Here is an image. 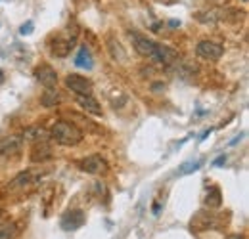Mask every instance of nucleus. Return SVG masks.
<instances>
[{
    "label": "nucleus",
    "mask_w": 249,
    "mask_h": 239,
    "mask_svg": "<svg viewBox=\"0 0 249 239\" xmlns=\"http://www.w3.org/2000/svg\"><path fill=\"white\" fill-rule=\"evenodd\" d=\"M75 65L77 67H81V69H92V54H90V50L87 48V46H81L79 48V52H77V56H75Z\"/></svg>",
    "instance_id": "obj_13"
},
{
    "label": "nucleus",
    "mask_w": 249,
    "mask_h": 239,
    "mask_svg": "<svg viewBox=\"0 0 249 239\" xmlns=\"http://www.w3.org/2000/svg\"><path fill=\"white\" fill-rule=\"evenodd\" d=\"M35 79L44 86V88H54L58 85V73L50 65H40L35 69Z\"/></svg>",
    "instance_id": "obj_8"
},
{
    "label": "nucleus",
    "mask_w": 249,
    "mask_h": 239,
    "mask_svg": "<svg viewBox=\"0 0 249 239\" xmlns=\"http://www.w3.org/2000/svg\"><path fill=\"white\" fill-rule=\"evenodd\" d=\"M77 167L83 171V172H87V174H102V172H106V169H107V163L100 157V155H89V157H85V159H81L79 163H77Z\"/></svg>",
    "instance_id": "obj_5"
},
{
    "label": "nucleus",
    "mask_w": 249,
    "mask_h": 239,
    "mask_svg": "<svg viewBox=\"0 0 249 239\" xmlns=\"http://www.w3.org/2000/svg\"><path fill=\"white\" fill-rule=\"evenodd\" d=\"M0 216H2V209H0Z\"/></svg>",
    "instance_id": "obj_24"
},
{
    "label": "nucleus",
    "mask_w": 249,
    "mask_h": 239,
    "mask_svg": "<svg viewBox=\"0 0 249 239\" xmlns=\"http://www.w3.org/2000/svg\"><path fill=\"white\" fill-rule=\"evenodd\" d=\"M196 54L203 60H218L224 54V48H222V44H218L215 40H201L196 46Z\"/></svg>",
    "instance_id": "obj_6"
},
{
    "label": "nucleus",
    "mask_w": 249,
    "mask_h": 239,
    "mask_svg": "<svg viewBox=\"0 0 249 239\" xmlns=\"http://www.w3.org/2000/svg\"><path fill=\"white\" fill-rule=\"evenodd\" d=\"M40 103H42V107H56V105L60 103V94H58V90L46 88V92L40 96Z\"/></svg>",
    "instance_id": "obj_16"
},
{
    "label": "nucleus",
    "mask_w": 249,
    "mask_h": 239,
    "mask_svg": "<svg viewBox=\"0 0 249 239\" xmlns=\"http://www.w3.org/2000/svg\"><path fill=\"white\" fill-rule=\"evenodd\" d=\"M226 239H244V236H240V234H234V236H228Z\"/></svg>",
    "instance_id": "obj_23"
},
{
    "label": "nucleus",
    "mask_w": 249,
    "mask_h": 239,
    "mask_svg": "<svg viewBox=\"0 0 249 239\" xmlns=\"http://www.w3.org/2000/svg\"><path fill=\"white\" fill-rule=\"evenodd\" d=\"M23 138L29 140V142L38 144V142H46V140L50 138V134H48L44 128H40V126H33V128H27V130L23 132Z\"/></svg>",
    "instance_id": "obj_14"
},
{
    "label": "nucleus",
    "mask_w": 249,
    "mask_h": 239,
    "mask_svg": "<svg viewBox=\"0 0 249 239\" xmlns=\"http://www.w3.org/2000/svg\"><path fill=\"white\" fill-rule=\"evenodd\" d=\"M52 157H54L52 148H50L46 142H38V144H35V148L31 150L33 163H44V161H50Z\"/></svg>",
    "instance_id": "obj_11"
},
{
    "label": "nucleus",
    "mask_w": 249,
    "mask_h": 239,
    "mask_svg": "<svg viewBox=\"0 0 249 239\" xmlns=\"http://www.w3.org/2000/svg\"><path fill=\"white\" fill-rule=\"evenodd\" d=\"M75 44V36H69V38H63V36H56L54 42H52V54L58 56V58H65L71 48Z\"/></svg>",
    "instance_id": "obj_10"
},
{
    "label": "nucleus",
    "mask_w": 249,
    "mask_h": 239,
    "mask_svg": "<svg viewBox=\"0 0 249 239\" xmlns=\"http://www.w3.org/2000/svg\"><path fill=\"white\" fill-rule=\"evenodd\" d=\"M199 167H201V161H192V163H184L177 174H178V176H182V174H190V172L197 171Z\"/></svg>",
    "instance_id": "obj_20"
},
{
    "label": "nucleus",
    "mask_w": 249,
    "mask_h": 239,
    "mask_svg": "<svg viewBox=\"0 0 249 239\" xmlns=\"http://www.w3.org/2000/svg\"><path fill=\"white\" fill-rule=\"evenodd\" d=\"M220 226L217 214L209 212V210H197L192 220H190V228L192 232H209V230H217Z\"/></svg>",
    "instance_id": "obj_3"
},
{
    "label": "nucleus",
    "mask_w": 249,
    "mask_h": 239,
    "mask_svg": "<svg viewBox=\"0 0 249 239\" xmlns=\"http://www.w3.org/2000/svg\"><path fill=\"white\" fill-rule=\"evenodd\" d=\"M130 38H132L134 50L142 58L150 60L152 63H156V65H161V44H157V42L146 38V36H142V34H136V33H132Z\"/></svg>",
    "instance_id": "obj_2"
},
{
    "label": "nucleus",
    "mask_w": 249,
    "mask_h": 239,
    "mask_svg": "<svg viewBox=\"0 0 249 239\" xmlns=\"http://www.w3.org/2000/svg\"><path fill=\"white\" fill-rule=\"evenodd\" d=\"M244 2H248V0H244Z\"/></svg>",
    "instance_id": "obj_25"
},
{
    "label": "nucleus",
    "mask_w": 249,
    "mask_h": 239,
    "mask_svg": "<svg viewBox=\"0 0 249 239\" xmlns=\"http://www.w3.org/2000/svg\"><path fill=\"white\" fill-rule=\"evenodd\" d=\"M21 146H23V138H19V136L0 138V157H10V155L19 153Z\"/></svg>",
    "instance_id": "obj_9"
},
{
    "label": "nucleus",
    "mask_w": 249,
    "mask_h": 239,
    "mask_svg": "<svg viewBox=\"0 0 249 239\" xmlns=\"http://www.w3.org/2000/svg\"><path fill=\"white\" fill-rule=\"evenodd\" d=\"M205 205L209 209H218L222 205V193H220V189H218L217 186H211L209 188V191L205 195Z\"/></svg>",
    "instance_id": "obj_15"
},
{
    "label": "nucleus",
    "mask_w": 249,
    "mask_h": 239,
    "mask_svg": "<svg viewBox=\"0 0 249 239\" xmlns=\"http://www.w3.org/2000/svg\"><path fill=\"white\" fill-rule=\"evenodd\" d=\"M65 88L75 92L77 96H89V94H92V83L87 77H81V75L73 73V75L65 77Z\"/></svg>",
    "instance_id": "obj_4"
},
{
    "label": "nucleus",
    "mask_w": 249,
    "mask_h": 239,
    "mask_svg": "<svg viewBox=\"0 0 249 239\" xmlns=\"http://www.w3.org/2000/svg\"><path fill=\"white\" fill-rule=\"evenodd\" d=\"M27 184H31V174L29 172H21V174H18L16 178L10 182L8 189L10 191H18V189H23Z\"/></svg>",
    "instance_id": "obj_17"
},
{
    "label": "nucleus",
    "mask_w": 249,
    "mask_h": 239,
    "mask_svg": "<svg viewBox=\"0 0 249 239\" xmlns=\"http://www.w3.org/2000/svg\"><path fill=\"white\" fill-rule=\"evenodd\" d=\"M77 103H79L87 113H92L96 117L102 115V107H100V103L92 98V94H89V96H77Z\"/></svg>",
    "instance_id": "obj_12"
},
{
    "label": "nucleus",
    "mask_w": 249,
    "mask_h": 239,
    "mask_svg": "<svg viewBox=\"0 0 249 239\" xmlns=\"http://www.w3.org/2000/svg\"><path fill=\"white\" fill-rule=\"evenodd\" d=\"M224 161H226V155H224V153H222V155H220V157H217V159H215V161H213V165H215V167H220V165H224Z\"/></svg>",
    "instance_id": "obj_22"
},
{
    "label": "nucleus",
    "mask_w": 249,
    "mask_h": 239,
    "mask_svg": "<svg viewBox=\"0 0 249 239\" xmlns=\"http://www.w3.org/2000/svg\"><path fill=\"white\" fill-rule=\"evenodd\" d=\"M18 234V226L14 222H6L0 226V239H14Z\"/></svg>",
    "instance_id": "obj_18"
},
{
    "label": "nucleus",
    "mask_w": 249,
    "mask_h": 239,
    "mask_svg": "<svg viewBox=\"0 0 249 239\" xmlns=\"http://www.w3.org/2000/svg\"><path fill=\"white\" fill-rule=\"evenodd\" d=\"M85 212L79 209L75 210H67L65 214L62 216V220H60V226H62V230L65 232H75V230H79L83 224H85Z\"/></svg>",
    "instance_id": "obj_7"
},
{
    "label": "nucleus",
    "mask_w": 249,
    "mask_h": 239,
    "mask_svg": "<svg viewBox=\"0 0 249 239\" xmlns=\"http://www.w3.org/2000/svg\"><path fill=\"white\" fill-rule=\"evenodd\" d=\"M50 138L56 144L63 146V148H75V146H79L83 142L85 134L77 124L67 122V120H58L50 128Z\"/></svg>",
    "instance_id": "obj_1"
},
{
    "label": "nucleus",
    "mask_w": 249,
    "mask_h": 239,
    "mask_svg": "<svg viewBox=\"0 0 249 239\" xmlns=\"http://www.w3.org/2000/svg\"><path fill=\"white\" fill-rule=\"evenodd\" d=\"M109 50H111V56H113L117 61L126 60V54H124V50L121 48V44H119V42H115L113 38H109Z\"/></svg>",
    "instance_id": "obj_19"
},
{
    "label": "nucleus",
    "mask_w": 249,
    "mask_h": 239,
    "mask_svg": "<svg viewBox=\"0 0 249 239\" xmlns=\"http://www.w3.org/2000/svg\"><path fill=\"white\" fill-rule=\"evenodd\" d=\"M31 29H33V23H31V21H27L25 25H21L19 33H21V34H29V33H31Z\"/></svg>",
    "instance_id": "obj_21"
}]
</instances>
